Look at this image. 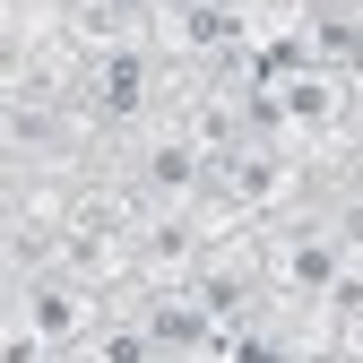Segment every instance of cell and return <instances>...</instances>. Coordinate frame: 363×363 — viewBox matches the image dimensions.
Listing matches in <instances>:
<instances>
[{"label": "cell", "mask_w": 363, "mask_h": 363, "mask_svg": "<svg viewBox=\"0 0 363 363\" xmlns=\"http://www.w3.org/2000/svg\"><path fill=\"white\" fill-rule=\"evenodd\" d=\"M96 363H156V337H147V329H104Z\"/></svg>", "instance_id": "7"}, {"label": "cell", "mask_w": 363, "mask_h": 363, "mask_svg": "<svg viewBox=\"0 0 363 363\" xmlns=\"http://www.w3.org/2000/svg\"><path fill=\"white\" fill-rule=\"evenodd\" d=\"M182 35H191L199 52H216V43H234V35H242V18H234V9H216V0H208V9H182Z\"/></svg>", "instance_id": "6"}, {"label": "cell", "mask_w": 363, "mask_h": 363, "mask_svg": "<svg viewBox=\"0 0 363 363\" xmlns=\"http://www.w3.org/2000/svg\"><path fill=\"white\" fill-rule=\"evenodd\" d=\"M26 329H35L43 346L78 337V329H86V294H78V286H26Z\"/></svg>", "instance_id": "1"}, {"label": "cell", "mask_w": 363, "mask_h": 363, "mask_svg": "<svg viewBox=\"0 0 363 363\" xmlns=\"http://www.w3.org/2000/svg\"><path fill=\"white\" fill-rule=\"evenodd\" d=\"M96 104H104V113H139V104H147V61H139V52H113V61L96 69Z\"/></svg>", "instance_id": "2"}, {"label": "cell", "mask_w": 363, "mask_h": 363, "mask_svg": "<svg viewBox=\"0 0 363 363\" xmlns=\"http://www.w3.org/2000/svg\"><path fill=\"white\" fill-rule=\"evenodd\" d=\"M191 173H199V147L191 139H164L147 156V182H156V191H191Z\"/></svg>", "instance_id": "5"}, {"label": "cell", "mask_w": 363, "mask_h": 363, "mask_svg": "<svg viewBox=\"0 0 363 363\" xmlns=\"http://www.w3.org/2000/svg\"><path fill=\"white\" fill-rule=\"evenodd\" d=\"M147 337H156V346H199V311H191V294H164V303L147 311Z\"/></svg>", "instance_id": "4"}, {"label": "cell", "mask_w": 363, "mask_h": 363, "mask_svg": "<svg viewBox=\"0 0 363 363\" xmlns=\"http://www.w3.org/2000/svg\"><path fill=\"white\" fill-rule=\"evenodd\" d=\"M286 277H294V294H329L337 286V251L329 242H294L286 251Z\"/></svg>", "instance_id": "3"}]
</instances>
